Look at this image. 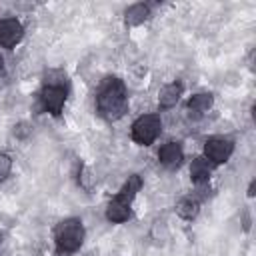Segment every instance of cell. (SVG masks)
<instances>
[{
  "instance_id": "cell-8",
  "label": "cell",
  "mask_w": 256,
  "mask_h": 256,
  "mask_svg": "<svg viewBox=\"0 0 256 256\" xmlns=\"http://www.w3.org/2000/svg\"><path fill=\"white\" fill-rule=\"evenodd\" d=\"M214 104V96L210 92H198V94H192L188 98V104H186V112L192 120H198L202 118Z\"/></svg>"
},
{
  "instance_id": "cell-4",
  "label": "cell",
  "mask_w": 256,
  "mask_h": 256,
  "mask_svg": "<svg viewBox=\"0 0 256 256\" xmlns=\"http://www.w3.org/2000/svg\"><path fill=\"white\" fill-rule=\"evenodd\" d=\"M162 132V120L158 114H142L130 126V138L140 146H150Z\"/></svg>"
},
{
  "instance_id": "cell-18",
  "label": "cell",
  "mask_w": 256,
  "mask_h": 256,
  "mask_svg": "<svg viewBox=\"0 0 256 256\" xmlns=\"http://www.w3.org/2000/svg\"><path fill=\"white\" fill-rule=\"evenodd\" d=\"M2 68H4V56L0 54V70H2Z\"/></svg>"
},
{
  "instance_id": "cell-5",
  "label": "cell",
  "mask_w": 256,
  "mask_h": 256,
  "mask_svg": "<svg viewBox=\"0 0 256 256\" xmlns=\"http://www.w3.org/2000/svg\"><path fill=\"white\" fill-rule=\"evenodd\" d=\"M234 152V140L228 136H210L204 142V158L214 166L228 162Z\"/></svg>"
},
{
  "instance_id": "cell-7",
  "label": "cell",
  "mask_w": 256,
  "mask_h": 256,
  "mask_svg": "<svg viewBox=\"0 0 256 256\" xmlns=\"http://www.w3.org/2000/svg\"><path fill=\"white\" fill-rule=\"evenodd\" d=\"M182 160H184V150H182V144L180 142L170 140V142H166V144L160 146V150H158V162L164 168L174 170V168H178L182 164Z\"/></svg>"
},
{
  "instance_id": "cell-1",
  "label": "cell",
  "mask_w": 256,
  "mask_h": 256,
  "mask_svg": "<svg viewBox=\"0 0 256 256\" xmlns=\"http://www.w3.org/2000/svg\"><path fill=\"white\" fill-rule=\"evenodd\" d=\"M96 112L100 118L114 122L128 112V90L124 80L106 76L96 90Z\"/></svg>"
},
{
  "instance_id": "cell-15",
  "label": "cell",
  "mask_w": 256,
  "mask_h": 256,
  "mask_svg": "<svg viewBox=\"0 0 256 256\" xmlns=\"http://www.w3.org/2000/svg\"><path fill=\"white\" fill-rule=\"evenodd\" d=\"M12 170V158L8 154H0V182H4L10 176Z\"/></svg>"
},
{
  "instance_id": "cell-17",
  "label": "cell",
  "mask_w": 256,
  "mask_h": 256,
  "mask_svg": "<svg viewBox=\"0 0 256 256\" xmlns=\"http://www.w3.org/2000/svg\"><path fill=\"white\" fill-rule=\"evenodd\" d=\"M248 196H250V198L254 196V180H252V182H250V186H248Z\"/></svg>"
},
{
  "instance_id": "cell-11",
  "label": "cell",
  "mask_w": 256,
  "mask_h": 256,
  "mask_svg": "<svg viewBox=\"0 0 256 256\" xmlns=\"http://www.w3.org/2000/svg\"><path fill=\"white\" fill-rule=\"evenodd\" d=\"M182 92H184V86H182L180 80H174V82L166 84V86L160 90V94H158V104H160V108H172V106H176V102L180 100Z\"/></svg>"
},
{
  "instance_id": "cell-16",
  "label": "cell",
  "mask_w": 256,
  "mask_h": 256,
  "mask_svg": "<svg viewBox=\"0 0 256 256\" xmlns=\"http://www.w3.org/2000/svg\"><path fill=\"white\" fill-rule=\"evenodd\" d=\"M78 182H80V186H82V188H86V190H90V188H92V184H94V178H92V172H90L88 168H84V170L80 172V178H78Z\"/></svg>"
},
{
  "instance_id": "cell-12",
  "label": "cell",
  "mask_w": 256,
  "mask_h": 256,
  "mask_svg": "<svg viewBox=\"0 0 256 256\" xmlns=\"http://www.w3.org/2000/svg\"><path fill=\"white\" fill-rule=\"evenodd\" d=\"M148 18H150V6L144 4V2L132 4V6H128L124 10V22H126V26H140Z\"/></svg>"
},
{
  "instance_id": "cell-3",
  "label": "cell",
  "mask_w": 256,
  "mask_h": 256,
  "mask_svg": "<svg viewBox=\"0 0 256 256\" xmlns=\"http://www.w3.org/2000/svg\"><path fill=\"white\" fill-rule=\"evenodd\" d=\"M54 242L60 254H74L84 242V224L80 218H64L54 228Z\"/></svg>"
},
{
  "instance_id": "cell-10",
  "label": "cell",
  "mask_w": 256,
  "mask_h": 256,
  "mask_svg": "<svg viewBox=\"0 0 256 256\" xmlns=\"http://www.w3.org/2000/svg\"><path fill=\"white\" fill-rule=\"evenodd\" d=\"M140 188H142V178L138 176V174H130L128 176V180L122 184V188L118 190V194L114 196V200H118V202H122V204H132V200L136 198V194L140 192Z\"/></svg>"
},
{
  "instance_id": "cell-9",
  "label": "cell",
  "mask_w": 256,
  "mask_h": 256,
  "mask_svg": "<svg viewBox=\"0 0 256 256\" xmlns=\"http://www.w3.org/2000/svg\"><path fill=\"white\" fill-rule=\"evenodd\" d=\"M212 170H214V164L212 162H208L204 156H196L190 162V180L196 186H202V184H206L210 180Z\"/></svg>"
},
{
  "instance_id": "cell-13",
  "label": "cell",
  "mask_w": 256,
  "mask_h": 256,
  "mask_svg": "<svg viewBox=\"0 0 256 256\" xmlns=\"http://www.w3.org/2000/svg\"><path fill=\"white\" fill-rule=\"evenodd\" d=\"M200 212V198L196 194H190V196H184L178 200L176 204V214L184 220H194Z\"/></svg>"
},
{
  "instance_id": "cell-6",
  "label": "cell",
  "mask_w": 256,
  "mask_h": 256,
  "mask_svg": "<svg viewBox=\"0 0 256 256\" xmlns=\"http://www.w3.org/2000/svg\"><path fill=\"white\" fill-rule=\"evenodd\" d=\"M24 38V26L18 18H0V48L12 50Z\"/></svg>"
},
{
  "instance_id": "cell-14",
  "label": "cell",
  "mask_w": 256,
  "mask_h": 256,
  "mask_svg": "<svg viewBox=\"0 0 256 256\" xmlns=\"http://www.w3.org/2000/svg\"><path fill=\"white\" fill-rule=\"evenodd\" d=\"M130 218V206L128 204H122L118 200H110L108 206H106V220L112 222V224H122Z\"/></svg>"
},
{
  "instance_id": "cell-2",
  "label": "cell",
  "mask_w": 256,
  "mask_h": 256,
  "mask_svg": "<svg viewBox=\"0 0 256 256\" xmlns=\"http://www.w3.org/2000/svg\"><path fill=\"white\" fill-rule=\"evenodd\" d=\"M68 98V78L62 70H50L44 76L42 88L38 92V104L42 112L60 116Z\"/></svg>"
}]
</instances>
